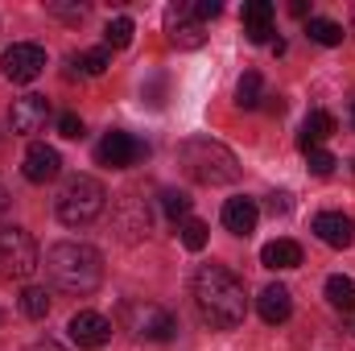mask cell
I'll use <instances>...</instances> for the list:
<instances>
[{"mask_svg":"<svg viewBox=\"0 0 355 351\" xmlns=\"http://www.w3.org/2000/svg\"><path fill=\"white\" fill-rule=\"evenodd\" d=\"M194 306H198V318L211 331H232L248 314L244 281L232 268H223V264H202L194 273Z\"/></svg>","mask_w":355,"mask_h":351,"instance_id":"obj_1","label":"cell"},{"mask_svg":"<svg viewBox=\"0 0 355 351\" xmlns=\"http://www.w3.org/2000/svg\"><path fill=\"white\" fill-rule=\"evenodd\" d=\"M46 277L58 285V289H67V293H91V289H99V281H103V257L91 248V244H79V240H62V244H54L50 252H46Z\"/></svg>","mask_w":355,"mask_h":351,"instance_id":"obj_2","label":"cell"},{"mask_svg":"<svg viewBox=\"0 0 355 351\" xmlns=\"http://www.w3.org/2000/svg\"><path fill=\"white\" fill-rule=\"evenodd\" d=\"M178 162H182L186 174L194 178V182H202V186H227V182L240 178L236 153L227 145H219L215 137H190V141H182Z\"/></svg>","mask_w":355,"mask_h":351,"instance_id":"obj_3","label":"cell"},{"mask_svg":"<svg viewBox=\"0 0 355 351\" xmlns=\"http://www.w3.org/2000/svg\"><path fill=\"white\" fill-rule=\"evenodd\" d=\"M103 207H107V190H103L99 178H91V174L67 178L62 190H58V198H54V215L67 228H87V223H95L103 215Z\"/></svg>","mask_w":355,"mask_h":351,"instance_id":"obj_4","label":"cell"},{"mask_svg":"<svg viewBox=\"0 0 355 351\" xmlns=\"http://www.w3.org/2000/svg\"><path fill=\"white\" fill-rule=\"evenodd\" d=\"M42 268L37 257V244L25 228H12V223H0V277L4 281H25Z\"/></svg>","mask_w":355,"mask_h":351,"instance_id":"obj_5","label":"cell"},{"mask_svg":"<svg viewBox=\"0 0 355 351\" xmlns=\"http://www.w3.org/2000/svg\"><path fill=\"white\" fill-rule=\"evenodd\" d=\"M120 323H124V331H132L145 343H170L178 335V318L166 306H153V302H124Z\"/></svg>","mask_w":355,"mask_h":351,"instance_id":"obj_6","label":"cell"},{"mask_svg":"<svg viewBox=\"0 0 355 351\" xmlns=\"http://www.w3.org/2000/svg\"><path fill=\"white\" fill-rule=\"evenodd\" d=\"M166 33H170V42H174L178 50H198L207 42L202 21H198V12H194L190 0H178V4L166 8Z\"/></svg>","mask_w":355,"mask_h":351,"instance_id":"obj_7","label":"cell"},{"mask_svg":"<svg viewBox=\"0 0 355 351\" xmlns=\"http://www.w3.org/2000/svg\"><path fill=\"white\" fill-rule=\"evenodd\" d=\"M149 149L132 137V132H103V141H99V149H95V157H99V166H112V170H128V166H137L141 157H145Z\"/></svg>","mask_w":355,"mask_h":351,"instance_id":"obj_8","label":"cell"},{"mask_svg":"<svg viewBox=\"0 0 355 351\" xmlns=\"http://www.w3.org/2000/svg\"><path fill=\"white\" fill-rule=\"evenodd\" d=\"M46 71V50L33 42H17L12 50H4V79L8 83H33Z\"/></svg>","mask_w":355,"mask_h":351,"instance_id":"obj_9","label":"cell"},{"mask_svg":"<svg viewBox=\"0 0 355 351\" xmlns=\"http://www.w3.org/2000/svg\"><path fill=\"white\" fill-rule=\"evenodd\" d=\"M46 120H50V99H46V95H21V99H12V108H8V128H12L17 137L42 132Z\"/></svg>","mask_w":355,"mask_h":351,"instance_id":"obj_10","label":"cell"},{"mask_svg":"<svg viewBox=\"0 0 355 351\" xmlns=\"http://www.w3.org/2000/svg\"><path fill=\"white\" fill-rule=\"evenodd\" d=\"M67 335H71L75 348L95 351V348H103V343L112 339V323H107L103 314H95V310H79V314L67 323Z\"/></svg>","mask_w":355,"mask_h":351,"instance_id":"obj_11","label":"cell"},{"mask_svg":"<svg viewBox=\"0 0 355 351\" xmlns=\"http://www.w3.org/2000/svg\"><path fill=\"white\" fill-rule=\"evenodd\" d=\"M21 174L29 178L33 186H46V182H54V178L62 174V157H58V149L54 145H29L25 149V162H21Z\"/></svg>","mask_w":355,"mask_h":351,"instance_id":"obj_12","label":"cell"},{"mask_svg":"<svg viewBox=\"0 0 355 351\" xmlns=\"http://www.w3.org/2000/svg\"><path fill=\"white\" fill-rule=\"evenodd\" d=\"M314 236H318L327 248H352L355 223L343 211H322V215H314Z\"/></svg>","mask_w":355,"mask_h":351,"instance_id":"obj_13","label":"cell"},{"mask_svg":"<svg viewBox=\"0 0 355 351\" xmlns=\"http://www.w3.org/2000/svg\"><path fill=\"white\" fill-rule=\"evenodd\" d=\"M116 228H120L124 240L149 236V211H145V203L137 194H120V203H116Z\"/></svg>","mask_w":355,"mask_h":351,"instance_id":"obj_14","label":"cell"},{"mask_svg":"<svg viewBox=\"0 0 355 351\" xmlns=\"http://www.w3.org/2000/svg\"><path fill=\"white\" fill-rule=\"evenodd\" d=\"M257 310H261V318H265L268 327H281V323H289V314H293V298H289V289L277 281V285H265V289H261Z\"/></svg>","mask_w":355,"mask_h":351,"instance_id":"obj_15","label":"cell"},{"mask_svg":"<svg viewBox=\"0 0 355 351\" xmlns=\"http://www.w3.org/2000/svg\"><path fill=\"white\" fill-rule=\"evenodd\" d=\"M257 219H261V207L252 198H227L223 203V228L232 236H252L257 232Z\"/></svg>","mask_w":355,"mask_h":351,"instance_id":"obj_16","label":"cell"},{"mask_svg":"<svg viewBox=\"0 0 355 351\" xmlns=\"http://www.w3.org/2000/svg\"><path fill=\"white\" fill-rule=\"evenodd\" d=\"M335 137V116L331 112H310L306 120H302V132H297V145L306 149V153H314V149H322V141H331Z\"/></svg>","mask_w":355,"mask_h":351,"instance_id":"obj_17","label":"cell"},{"mask_svg":"<svg viewBox=\"0 0 355 351\" xmlns=\"http://www.w3.org/2000/svg\"><path fill=\"white\" fill-rule=\"evenodd\" d=\"M261 264L265 268H297L302 264V244L297 240H272L261 248Z\"/></svg>","mask_w":355,"mask_h":351,"instance_id":"obj_18","label":"cell"},{"mask_svg":"<svg viewBox=\"0 0 355 351\" xmlns=\"http://www.w3.org/2000/svg\"><path fill=\"white\" fill-rule=\"evenodd\" d=\"M306 37L310 42H318V46H343V25L339 21H331V17H310L306 21Z\"/></svg>","mask_w":355,"mask_h":351,"instance_id":"obj_19","label":"cell"},{"mask_svg":"<svg viewBox=\"0 0 355 351\" xmlns=\"http://www.w3.org/2000/svg\"><path fill=\"white\" fill-rule=\"evenodd\" d=\"M327 302H331L335 310L352 314V310H355V281H352V277H339V273H335V277L327 281Z\"/></svg>","mask_w":355,"mask_h":351,"instance_id":"obj_20","label":"cell"},{"mask_svg":"<svg viewBox=\"0 0 355 351\" xmlns=\"http://www.w3.org/2000/svg\"><path fill=\"white\" fill-rule=\"evenodd\" d=\"M261 99H265V79H261V71H244V79H240V87H236V103L240 108H261Z\"/></svg>","mask_w":355,"mask_h":351,"instance_id":"obj_21","label":"cell"},{"mask_svg":"<svg viewBox=\"0 0 355 351\" xmlns=\"http://www.w3.org/2000/svg\"><path fill=\"white\" fill-rule=\"evenodd\" d=\"M21 314L33 318V323H42V318L50 314V293H46L42 285H25V293H21Z\"/></svg>","mask_w":355,"mask_h":351,"instance_id":"obj_22","label":"cell"},{"mask_svg":"<svg viewBox=\"0 0 355 351\" xmlns=\"http://www.w3.org/2000/svg\"><path fill=\"white\" fill-rule=\"evenodd\" d=\"M132 33H137V25L128 17H112L103 29V42H107V50H124V46H132Z\"/></svg>","mask_w":355,"mask_h":351,"instance_id":"obj_23","label":"cell"},{"mask_svg":"<svg viewBox=\"0 0 355 351\" xmlns=\"http://www.w3.org/2000/svg\"><path fill=\"white\" fill-rule=\"evenodd\" d=\"M178 236H182V244H186L190 252H202V248H207V240H211V228H207L202 219H182Z\"/></svg>","mask_w":355,"mask_h":351,"instance_id":"obj_24","label":"cell"},{"mask_svg":"<svg viewBox=\"0 0 355 351\" xmlns=\"http://www.w3.org/2000/svg\"><path fill=\"white\" fill-rule=\"evenodd\" d=\"M75 67H79V75H103L107 67H112V50L103 46V50H87V54H79V58H71Z\"/></svg>","mask_w":355,"mask_h":351,"instance_id":"obj_25","label":"cell"},{"mask_svg":"<svg viewBox=\"0 0 355 351\" xmlns=\"http://www.w3.org/2000/svg\"><path fill=\"white\" fill-rule=\"evenodd\" d=\"M268 21H272V4L268 0H248L244 4V25L248 29H268Z\"/></svg>","mask_w":355,"mask_h":351,"instance_id":"obj_26","label":"cell"},{"mask_svg":"<svg viewBox=\"0 0 355 351\" xmlns=\"http://www.w3.org/2000/svg\"><path fill=\"white\" fill-rule=\"evenodd\" d=\"M306 166H310V174L314 178H327L335 166H339V157L327 153V149H314V153H306Z\"/></svg>","mask_w":355,"mask_h":351,"instance_id":"obj_27","label":"cell"},{"mask_svg":"<svg viewBox=\"0 0 355 351\" xmlns=\"http://www.w3.org/2000/svg\"><path fill=\"white\" fill-rule=\"evenodd\" d=\"M162 207H166L170 219H186V215H190V198H186L182 190H166V194H162Z\"/></svg>","mask_w":355,"mask_h":351,"instance_id":"obj_28","label":"cell"},{"mask_svg":"<svg viewBox=\"0 0 355 351\" xmlns=\"http://www.w3.org/2000/svg\"><path fill=\"white\" fill-rule=\"evenodd\" d=\"M58 137L79 141V137H83V120H79L75 112H62V116H58Z\"/></svg>","mask_w":355,"mask_h":351,"instance_id":"obj_29","label":"cell"},{"mask_svg":"<svg viewBox=\"0 0 355 351\" xmlns=\"http://www.w3.org/2000/svg\"><path fill=\"white\" fill-rule=\"evenodd\" d=\"M194 12H198V21H211V17H219V12H223V4H219V0H198V4H194Z\"/></svg>","mask_w":355,"mask_h":351,"instance_id":"obj_30","label":"cell"},{"mask_svg":"<svg viewBox=\"0 0 355 351\" xmlns=\"http://www.w3.org/2000/svg\"><path fill=\"white\" fill-rule=\"evenodd\" d=\"M289 194H268V215H289Z\"/></svg>","mask_w":355,"mask_h":351,"instance_id":"obj_31","label":"cell"},{"mask_svg":"<svg viewBox=\"0 0 355 351\" xmlns=\"http://www.w3.org/2000/svg\"><path fill=\"white\" fill-rule=\"evenodd\" d=\"M244 33H248V42H252V46H265L268 37H272V25H268V29H244Z\"/></svg>","mask_w":355,"mask_h":351,"instance_id":"obj_32","label":"cell"},{"mask_svg":"<svg viewBox=\"0 0 355 351\" xmlns=\"http://www.w3.org/2000/svg\"><path fill=\"white\" fill-rule=\"evenodd\" d=\"M265 99H268L265 108H268V112H272V116H281V112H285V103H281V99H272V95H265Z\"/></svg>","mask_w":355,"mask_h":351,"instance_id":"obj_33","label":"cell"},{"mask_svg":"<svg viewBox=\"0 0 355 351\" xmlns=\"http://www.w3.org/2000/svg\"><path fill=\"white\" fill-rule=\"evenodd\" d=\"M4 211H8V190L0 186V215H4Z\"/></svg>","mask_w":355,"mask_h":351,"instance_id":"obj_34","label":"cell"},{"mask_svg":"<svg viewBox=\"0 0 355 351\" xmlns=\"http://www.w3.org/2000/svg\"><path fill=\"white\" fill-rule=\"evenodd\" d=\"M352 120H355V103H352Z\"/></svg>","mask_w":355,"mask_h":351,"instance_id":"obj_35","label":"cell"}]
</instances>
